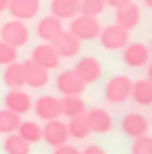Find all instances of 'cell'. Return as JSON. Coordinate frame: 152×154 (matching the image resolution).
Here are the masks:
<instances>
[{"label":"cell","mask_w":152,"mask_h":154,"mask_svg":"<svg viewBox=\"0 0 152 154\" xmlns=\"http://www.w3.org/2000/svg\"><path fill=\"white\" fill-rule=\"evenodd\" d=\"M100 22L98 17L94 15H83L78 13L72 17V24H70V33H72L74 37H78L80 42H91V39H96L100 35Z\"/></svg>","instance_id":"6da1fadb"},{"label":"cell","mask_w":152,"mask_h":154,"mask_svg":"<svg viewBox=\"0 0 152 154\" xmlns=\"http://www.w3.org/2000/svg\"><path fill=\"white\" fill-rule=\"evenodd\" d=\"M0 39L7 42L9 46H13V48H22V46L28 44L30 30L22 20H9V22H5L2 28H0Z\"/></svg>","instance_id":"7a4b0ae2"},{"label":"cell","mask_w":152,"mask_h":154,"mask_svg":"<svg viewBox=\"0 0 152 154\" xmlns=\"http://www.w3.org/2000/svg\"><path fill=\"white\" fill-rule=\"evenodd\" d=\"M130 89H133V80L128 76H124V74H117L107 83L104 98L111 104H122V102H126L130 98Z\"/></svg>","instance_id":"3957f363"},{"label":"cell","mask_w":152,"mask_h":154,"mask_svg":"<svg viewBox=\"0 0 152 154\" xmlns=\"http://www.w3.org/2000/svg\"><path fill=\"white\" fill-rule=\"evenodd\" d=\"M100 44H102V48L107 50H124L126 44L130 42V35L126 28H122L117 24H111V26H104L100 28Z\"/></svg>","instance_id":"277c9868"},{"label":"cell","mask_w":152,"mask_h":154,"mask_svg":"<svg viewBox=\"0 0 152 154\" xmlns=\"http://www.w3.org/2000/svg\"><path fill=\"white\" fill-rule=\"evenodd\" d=\"M70 132H67V124L61 119H50L46 122V126L42 128V141H46L50 148H59L67 143Z\"/></svg>","instance_id":"5b68a950"},{"label":"cell","mask_w":152,"mask_h":154,"mask_svg":"<svg viewBox=\"0 0 152 154\" xmlns=\"http://www.w3.org/2000/svg\"><path fill=\"white\" fill-rule=\"evenodd\" d=\"M50 46L57 50V54L61 59H72L80 52V39L74 37L70 30H61L52 42H50Z\"/></svg>","instance_id":"8992f818"},{"label":"cell","mask_w":152,"mask_h":154,"mask_svg":"<svg viewBox=\"0 0 152 154\" xmlns=\"http://www.w3.org/2000/svg\"><path fill=\"white\" fill-rule=\"evenodd\" d=\"M74 72L85 85H91V83H98L100 76H102V65H100V61L96 57H83V59H78Z\"/></svg>","instance_id":"52a82bcc"},{"label":"cell","mask_w":152,"mask_h":154,"mask_svg":"<svg viewBox=\"0 0 152 154\" xmlns=\"http://www.w3.org/2000/svg\"><path fill=\"white\" fill-rule=\"evenodd\" d=\"M85 119H87L91 132L104 135V132H111V130H113V117H111V113L104 111V109H100V106L85 111Z\"/></svg>","instance_id":"ba28073f"},{"label":"cell","mask_w":152,"mask_h":154,"mask_svg":"<svg viewBox=\"0 0 152 154\" xmlns=\"http://www.w3.org/2000/svg\"><path fill=\"white\" fill-rule=\"evenodd\" d=\"M57 89L63 96H83V91L87 89V85L76 76L74 69H63L57 76Z\"/></svg>","instance_id":"9c48e42d"},{"label":"cell","mask_w":152,"mask_h":154,"mask_svg":"<svg viewBox=\"0 0 152 154\" xmlns=\"http://www.w3.org/2000/svg\"><path fill=\"white\" fill-rule=\"evenodd\" d=\"M42 9V0H9L7 11L13 15V20H33Z\"/></svg>","instance_id":"30bf717a"},{"label":"cell","mask_w":152,"mask_h":154,"mask_svg":"<svg viewBox=\"0 0 152 154\" xmlns=\"http://www.w3.org/2000/svg\"><path fill=\"white\" fill-rule=\"evenodd\" d=\"M35 109V115L44 122H50V119H59L61 117V98H54V96H42L37 98V102L33 104Z\"/></svg>","instance_id":"8fae6325"},{"label":"cell","mask_w":152,"mask_h":154,"mask_svg":"<svg viewBox=\"0 0 152 154\" xmlns=\"http://www.w3.org/2000/svg\"><path fill=\"white\" fill-rule=\"evenodd\" d=\"M139 22H141V9H139V5L133 2V0H130L128 5L115 9V24L122 26V28H126L128 33L133 28H137Z\"/></svg>","instance_id":"7c38bea8"},{"label":"cell","mask_w":152,"mask_h":154,"mask_svg":"<svg viewBox=\"0 0 152 154\" xmlns=\"http://www.w3.org/2000/svg\"><path fill=\"white\" fill-rule=\"evenodd\" d=\"M124 63L128 65V67H144V65H148V59H150V48L148 46H144L141 42H133V44H126V48H124Z\"/></svg>","instance_id":"4fadbf2b"},{"label":"cell","mask_w":152,"mask_h":154,"mask_svg":"<svg viewBox=\"0 0 152 154\" xmlns=\"http://www.w3.org/2000/svg\"><path fill=\"white\" fill-rule=\"evenodd\" d=\"M5 109L17 113V115H24L33 109V98L24 89H9V94L5 96Z\"/></svg>","instance_id":"5bb4252c"},{"label":"cell","mask_w":152,"mask_h":154,"mask_svg":"<svg viewBox=\"0 0 152 154\" xmlns=\"http://www.w3.org/2000/svg\"><path fill=\"white\" fill-rule=\"evenodd\" d=\"M30 61H35L37 65H42L46 69H54L61 63V57L57 54V50L50 44H39V46L33 48V52H30Z\"/></svg>","instance_id":"9a60e30c"},{"label":"cell","mask_w":152,"mask_h":154,"mask_svg":"<svg viewBox=\"0 0 152 154\" xmlns=\"http://www.w3.org/2000/svg\"><path fill=\"white\" fill-rule=\"evenodd\" d=\"M24 80H26V85L28 87H33V89H42L48 85V80H50V74H48V69L42 67V65H37L35 61H24Z\"/></svg>","instance_id":"2e32d148"},{"label":"cell","mask_w":152,"mask_h":154,"mask_svg":"<svg viewBox=\"0 0 152 154\" xmlns=\"http://www.w3.org/2000/svg\"><path fill=\"white\" fill-rule=\"evenodd\" d=\"M148 119L141 115V113H128V115L122 119V132L128 137H141V135H148Z\"/></svg>","instance_id":"e0dca14e"},{"label":"cell","mask_w":152,"mask_h":154,"mask_svg":"<svg viewBox=\"0 0 152 154\" xmlns=\"http://www.w3.org/2000/svg\"><path fill=\"white\" fill-rule=\"evenodd\" d=\"M63 30V24H61V20L54 17V15H46L39 20V24H37V35L44 39L46 44H50L52 39Z\"/></svg>","instance_id":"ac0fdd59"},{"label":"cell","mask_w":152,"mask_h":154,"mask_svg":"<svg viewBox=\"0 0 152 154\" xmlns=\"http://www.w3.org/2000/svg\"><path fill=\"white\" fill-rule=\"evenodd\" d=\"M5 85L9 89H22L26 85V80H24V63H20V61H13V63H9L5 67Z\"/></svg>","instance_id":"d6986e66"},{"label":"cell","mask_w":152,"mask_h":154,"mask_svg":"<svg viewBox=\"0 0 152 154\" xmlns=\"http://www.w3.org/2000/svg\"><path fill=\"white\" fill-rule=\"evenodd\" d=\"M130 98L141 106H150L152 104V83L146 78L133 80V89H130Z\"/></svg>","instance_id":"ffe728a7"},{"label":"cell","mask_w":152,"mask_h":154,"mask_svg":"<svg viewBox=\"0 0 152 154\" xmlns=\"http://www.w3.org/2000/svg\"><path fill=\"white\" fill-rule=\"evenodd\" d=\"M87 104L80 96H63L61 98V115L65 117H78V115H85Z\"/></svg>","instance_id":"44dd1931"},{"label":"cell","mask_w":152,"mask_h":154,"mask_svg":"<svg viewBox=\"0 0 152 154\" xmlns=\"http://www.w3.org/2000/svg\"><path fill=\"white\" fill-rule=\"evenodd\" d=\"M50 13L59 20H72L74 15H78V0H52Z\"/></svg>","instance_id":"7402d4cb"},{"label":"cell","mask_w":152,"mask_h":154,"mask_svg":"<svg viewBox=\"0 0 152 154\" xmlns=\"http://www.w3.org/2000/svg\"><path fill=\"white\" fill-rule=\"evenodd\" d=\"M2 150H5V154H30V143L24 141L17 132H11V135H7Z\"/></svg>","instance_id":"603a6c76"},{"label":"cell","mask_w":152,"mask_h":154,"mask_svg":"<svg viewBox=\"0 0 152 154\" xmlns=\"http://www.w3.org/2000/svg\"><path fill=\"white\" fill-rule=\"evenodd\" d=\"M17 135L22 137L24 141H28L30 146L33 143H39L42 141V126L37 124V122H30V119H26V122H20V126H17Z\"/></svg>","instance_id":"cb8c5ba5"},{"label":"cell","mask_w":152,"mask_h":154,"mask_svg":"<svg viewBox=\"0 0 152 154\" xmlns=\"http://www.w3.org/2000/svg\"><path fill=\"white\" fill-rule=\"evenodd\" d=\"M20 115L9 109H0V135H11L20 126Z\"/></svg>","instance_id":"d4e9b609"},{"label":"cell","mask_w":152,"mask_h":154,"mask_svg":"<svg viewBox=\"0 0 152 154\" xmlns=\"http://www.w3.org/2000/svg\"><path fill=\"white\" fill-rule=\"evenodd\" d=\"M67 132H70V137H74V139H87L91 130H89V124H87L85 115L70 117V122H67Z\"/></svg>","instance_id":"484cf974"},{"label":"cell","mask_w":152,"mask_h":154,"mask_svg":"<svg viewBox=\"0 0 152 154\" xmlns=\"http://www.w3.org/2000/svg\"><path fill=\"white\" fill-rule=\"evenodd\" d=\"M104 7H107L104 0H78V13H83V15L98 17L104 11Z\"/></svg>","instance_id":"4316f807"},{"label":"cell","mask_w":152,"mask_h":154,"mask_svg":"<svg viewBox=\"0 0 152 154\" xmlns=\"http://www.w3.org/2000/svg\"><path fill=\"white\" fill-rule=\"evenodd\" d=\"M130 152H133V154H152V137H150V135L135 137Z\"/></svg>","instance_id":"83f0119b"},{"label":"cell","mask_w":152,"mask_h":154,"mask_svg":"<svg viewBox=\"0 0 152 154\" xmlns=\"http://www.w3.org/2000/svg\"><path fill=\"white\" fill-rule=\"evenodd\" d=\"M13 61H17V48L9 46L7 42L0 39V65H9Z\"/></svg>","instance_id":"f1b7e54d"},{"label":"cell","mask_w":152,"mask_h":154,"mask_svg":"<svg viewBox=\"0 0 152 154\" xmlns=\"http://www.w3.org/2000/svg\"><path fill=\"white\" fill-rule=\"evenodd\" d=\"M52 154H80V150H76L74 146H67V143H63V146H59L54 148Z\"/></svg>","instance_id":"f546056e"},{"label":"cell","mask_w":152,"mask_h":154,"mask_svg":"<svg viewBox=\"0 0 152 154\" xmlns=\"http://www.w3.org/2000/svg\"><path fill=\"white\" fill-rule=\"evenodd\" d=\"M80 154H107V152H104L102 146H96V143H91V146H87Z\"/></svg>","instance_id":"4dcf8cb0"},{"label":"cell","mask_w":152,"mask_h":154,"mask_svg":"<svg viewBox=\"0 0 152 154\" xmlns=\"http://www.w3.org/2000/svg\"><path fill=\"white\" fill-rule=\"evenodd\" d=\"M128 2H130V0H104L107 7H113V9H119V7H124Z\"/></svg>","instance_id":"1f68e13d"},{"label":"cell","mask_w":152,"mask_h":154,"mask_svg":"<svg viewBox=\"0 0 152 154\" xmlns=\"http://www.w3.org/2000/svg\"><path fill=\"white\" fill-rule=\"evenodd\" d=\"M7 7H9V0H0V13L7 11Z\"/></svg>","instance_id":"d6a6232c"},{"label":"cell","mask_w":152,"mask_h":154,"mask_svg":"<svg viewBox=\"0 0 152 154\" xmlns=\"http://www.w3.org/2000/svg\"><path fill=\"white\" fill-rule=\"evenodd\" d=\"M148 80H150V83H152V63L148 65Z\"/></svg>","instance_id":"836d02e7"},{"label":"cell","mask_w":152,"mask_h":154,"mask_svg":"<svg viewBox=\"0 0 152 154\" xmlns=\"http://www.w3.org/2000/svg\"><path fill=\"white\" fill-rule=\"evenodd\" d=\"M144 5H146L148 9H152V0H144Z\"/></svg>","instance_id":"e575fe53"},{"label":"cell","mask_w":152,"mask_h":154,"mask_svg":"<svg viewBox=\"0 0 152 154\" xmlns=\"http://www.w3.org/2000/svg\"><path fill=\"white\" fill-rule=\"evenodd\" d=\"M150 50H152V44H150Z\"/></svg>","instance_id":"d590c367"}]
</instances>
